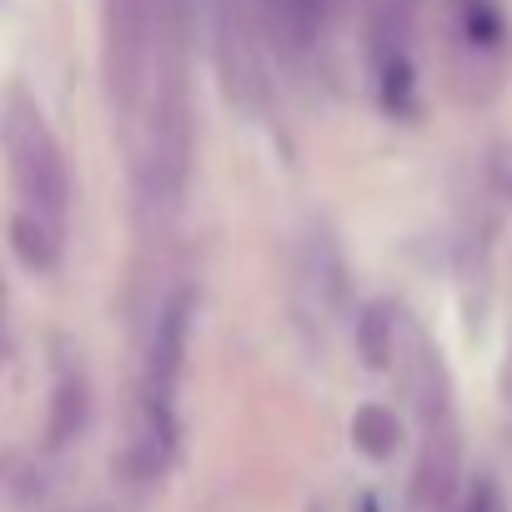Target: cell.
Segmentation results:
<instances>
[{
  "mask_svg": "<svg viewBox=\"0 0 512 512\" xmlns=\"http://www.w3.org/2000/svg\"><path fill=\"white\" fill-rule=\"evenodd\" d=\"M0 146H6L16 191H21V211L46 221L56 236H66V206H71V171L66 156L51 136V126L41 121V111L31 106L26 91L6 96L0 111Z\"/></svg>",
  "mask_w": 512,
  "mask_h": 512,
  "instance_id": "1",
  "label": "cell"
},
{
  "mask_svg": "<svg viewBox=\"0 0 512 512\" xmlns=\"http://www.w3.org/2000/svg\"><path fill=\"white\" fill-rule=\"evenodd\" d=\"M367 56H372V81L377 96L392 116L417 111V71H412V46H407V11L397 0H382L372 31H367Z\"/></svg>",
  "mask_w": 512,
  "mask_h": 512,
  "instance_id": "2",
  "label": "cell"
},
{
  "mask_svg": "<svg viewBox=\"0 0 512 512\" xmlns=\"http://www.w3.org/2000/svg\"><path fill=\"white\" fill-rule=\"evenodd\" d=\"M186 332H191V292L181 287L171 302H161V317L151 332V357H146V407L156 417V432H166V437H171L181 362H186Z\"/></svg>",
  "mask_w": 512,
  "mask_h": 512,
  "instance_id": "3",
  "label": "cell"
},
{
  "mask_svg": "<svg viewBox=\"0 0 512 512\" xmlns=\"http://www.w3.org/2000/svg\"><path fill=\"white\" fill-rule=\"evenodd\" d=\"M452 36H457V51L472 61H492L497 51H507V21L497 11V0H457Z\"/></svg>",
  "mask_w": 512,
  "mask_h": 512,
  "instance_id": "4",
  "label": "cell"
},
{
  "mask_svg": "<svg viewBox=\"0 0 512 512\" xmlns=\"http://www.w3.org/2000/svg\"><path fill=\"white\" fill-rule=\"evenodd\" d=\"M91 417V397H86V377L81 372H66L56 382V397H51V422H46V442L51 447H66L71 437H81Z\"/></svg>",
  "mask_w": 512,
  "mask_h": 512,
  "instance_id": "5",
  "label": "cell"
},
{
  "mask_svg": "<svg viewBox=\"0 0 512 512\" xmlns=\"http://www.w3.org/2000/svg\"><path fill=\"white\" fill-rule=\"evenodd\" d=\"M392 342H397V307H392V302H367L362 317H357L362 362H367L372 372H387V367H392Z\"/></svg>",
  "mask_w": 512,
  "mask_h": 512,
  "instance_id": "6",
  "label": "cell"
},
{
  "mask_svg": "<svg viewBox=\"0 0 512 512\" xmlns=\"http://www.w3.org/2000/svg\"><path fill=\"white\" fill-rule=\"evenodd\" d=\"M352 442H357L362 457L387 462V457L397 452V442H402V417H397L392 407H382V402H367V407L352 417Z\"/></svg>",
  "mask_w": 512,
  "mask_h": 512,
  "instance_id": "7",
  "label": "cell"
},
{
  "mask_svg": "<svg viewBox=\"0 0 512 512\" xmlns=\"http://www.w3.org/2000/svg\"><path fill=\"white\" fill-rule=\"evenodd\" d=\"M11 246L31 272H56L61 267V236L46 221L26 216V211H16V221H11Z\"/></svg>",
  "mask_w": 512,
  "mask_h": 512,
  "instance_id": "8",
  "label": "cell"
},
{
  "mask_svg": "<svg viewBox=\"0 0 512 512\" xmlns=\"http://www.w3.org/2000/svg\"><path fill=\"white\" fill-rule=\"evenodd\" d=\"M447 512H507V497H502L492 482H472Z\"/></svg>",
  "mask_w": 512,
  "mask_h": 512,
  "instance_id": "9",
  "label": "cell"
}]
</instances>
